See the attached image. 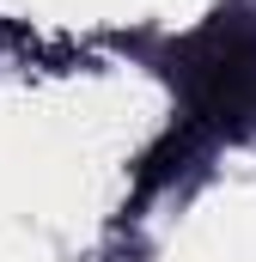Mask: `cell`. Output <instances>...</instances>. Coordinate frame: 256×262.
<instances>
[{
	"mask_svg": "<svg viewBox=\"0 0 256 262\" xmlns=\"http://www.w3.org/2000/svg\"><path fill=\"white\" fill-rule=\"evenodd\" d=\"M171 79L183 92V140L201 134L244 128L256 116V25L244 12H220L214 25H201L183 37V49L171 55Z\"/></svg>",
	"mask_w": 256,
	"mask_h": 262,
	"instance_id": "1",
	"label": "cell"
}]
</instances>
